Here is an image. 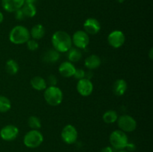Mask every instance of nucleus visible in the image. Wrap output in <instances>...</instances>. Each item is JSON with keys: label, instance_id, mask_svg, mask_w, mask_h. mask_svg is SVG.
I'll return each instance as SVG.
<instances>
[{"label": "nucleus", "instance_id": "nucleus-15", "mask_svg": "<svg viewBox=\"0 0 153 152\" xmlns=\"http://www.w3.org/2000/svg\"><path fill=\"white\" fill-rule=\"evenodd\" d=\"M127 89V83L123 79H118L114 82L113 86V92L115 95L122 96Z\"/></svg>", "mask_w": 153, "mask_h": 152}, {"label": "nucleus", "instance_id": "nucleus-29", "mask_svg": "<svg viewBox=\"0 0 153 152\" xmlns=\"http://www.w3.org/2000/svg\"><path fill=\"white\" fill-rule=\"evenodd\" d=\"M14 13V16H15V19H17V20H23L25 18V15H24L23 12H22V9H19V10H16L15 12H13Z\"/></svg>", "mask_w": 153, "mask_h": 152}, {"label": "nucleus", "instance_id": "nucleus-9", "mask_svg": "<svg viewBox=\"0 0 153 152\" xmlns=\"http://www.w3.org/2000/svg\"><path fill=\"white\" fill-rule=\"evenodd\" d=\"M126 37L124 33L118 30L111 32L108 37V42L109 45L114 49H119L123 46Z\"/></svg>", "mask_w": 153, "mask_h": 152}, {"label": "nucleus", "instance_id": "nucleus-33", "mask_svg": "<svg viewBox=\"0 0 153 152\" xmlns=\"http://www.w3.org/2000/svg\"><path fill=\"white\" fill-rule=\"evenodd\" d=\"M3 20H4V15H3V13L0 11V24L3 22Z\"/></svg>", "mask_w": 153, "mask_h": 152}, {"label": "nucleus", "instance_id": "nucleus-6", "mask_svg": "<svg viewBox=\"0 0 153 152\" xmlns=\"http://www.w3.org/2000/svg\"><path fill=\"white\" fill-rule=\"evenodd\" d=\"M117 125L123 132H132L137 128V122L129 115H123L117 119Z\"/></svg>", "mask_w": 153, "mask_h": 152}, {"label": "nucleus", "instance_id": "nucleus-28", "mask_svg": "<svg viewBox=\"0 0 153 152\" xmlns=\"http://www.w3.org/2000/svg\"><path fill=\"white\" fill-rule=\"evenodd\" d=\"M85 73L86 72L82 69H76L73 77L78 80H81V79H83L85 77Z\"/></svg>", "mask_w": 153, "mask_h": 152}, {"label": "nucleus", "instance_id": "nucleus-25", "mask_svg": "<svg viewBox=\"0 0 153 152\" xmlns=\"http://www.w3.org/2000/svg\"><path fill=\"white\" fill-rule=\"evenodd\" d=\"M28 125L32 130H38L41 128L40 119L36 116H31L28 118Z\"/></svg>", "mask_w": 153, "mask_h": 152}, {"label": "nucleus", "instance_id": "nucleus-34", "mask_svg": "<svg viewBox=\"0 0 153 152\" xmlns=\"http://www.w3.org/2000/svg\"><path fill=\"white\" fill-rule=\"evenodd\" d=\"M153 49H150V51H149V58H150L151 60L152 59L153 56H152V54H153Z\"/></svg>", "mask_w": 153, "mask_h": 152}, {"label": "nucleus", "instance_id": "nucleus-36", "mask_svg": "<svg viewBox=\"0 0 153 152\" xmlns=\"http://www.w3.org/2000/svg\"><path fill=\"white\" fill-rule=\"evenodd\" d=\"M119 152H127V151H123V150H121V151H120Z\"/></svg>", "mask_w": 153, "mask_h": 152}, {"label": "nucleus", "instance_id": "nucleus-8", "mask_svg": "<svg viewBox=\"0 0 153 152\" xmlns=\"http://www.w3.org/2000/svg\"><path fill=\"white\" fill-rule=\"evenodd\" d=\"M90 38L88 34L85 31H76L72 37V43L79 49H84L88 46Z\"/></svg>", "mask_w": 153, "mask_h": 152}, {"label": "nucleus", "instance_id": "nucleus-22", "mask_svg": "<svg viewBox=\"0 0 153 152\" xmlns=\"http://www.w3.org/2000/svg\"><path fill=\"white\" fill-rule=\"evenodd\" d=\"M118 119V115L115 110H110L106 111L105 113L103 114L102 119L104 122L106 124H113L117 122Z\"/></svg>", "mask_w": 153, "mask_h": 152}, {"label": "nucleus", "instance_id": "nucleus-11", "mask_svg": "<svg viewBox=\"0 0 153 152\" xmlns=\"http://www.w3.org/2000/svg\"><path fill=\"white\" fill-rule=\"evenodd\" d=\"M77 91L82 96L87 97L91 95L94 91V85L91 80L88 78H83L79 80L77 83Z\"/></svg>", "mask_w": 153, "mask_h": 152}, {"label": "nucleus", "instance_id": "nucleus-12", "mask_svg": "<svg viewBox=\"0 0 153 152\" xmlns=\"http://www.w3.org/2000/svg\"><path fill=\"white\" fill-rule=\"evenodd\" d=\"M85 31L88 34L95 35L101 29V25L100 22L95 18H88L85 20L83 25Z\"/></svg>", "mask_w": 153, "mask_h": 152}, {"label": "nucleus", "instance_id": "nucleus-17", "mask_svg": "<svg viewBox=\"0 0 153 152\" xmlns=\"http://www.w3.org/2000/svg\"><path fill=\"white\" fill-rule=\"evenodd\" d=\"M30 83H31V87L37 91L45 90L46 88L47 87L46 80L40 76H35V77H32Z\"/></svg>", "mask_w": 153, "mask_h": 152}, {"label": "nucleus", "instance_id": "nucleus-1", "mask_svg": "<svg viewBox=\"0 0 153 152\" xmlns=\"http://www.w3.org/2000/svg\"><path fill=\"white\" fill-rule=\"evenodd\" d=\"M54 49L58 52H67L72 47V38L68 33L64 31H55L52 37Z\"/></svg>", "mask_w": 153, "mask_h": 152}, {"label": "nucleus", "instance_id": "nucleus-13", "mask_svg": "<svg viewBox=\"0 0 153 152\" xmlns=\"http://www.w3.org/2000/svg\"><path fill=\"white\" fill-rule=\"evenodd\" d=\"M25 4L24 0H1V6L5 11L13 13Z\"/></svg>", "mask_w": 153, "mask_h": 152}, {"label": "nucleus", "instance_id": "nucleus-3", "mask_svg": "<svg viewBox=\"0 0 153 152\" xmlns=\"http://www.w3.org/2000/svg\"><path fill=\"white\" fill-rule=\"evenodd\" d=\"M44 99L50 106H58L63 100V92L57 86H48L44 90Z\"/></svg>", "mask_w": 153, "mask_h": 152}, {"label": "nucleus", "instance_id": "nucleus-18", "mask_svg": "<svg viewBox=\"0 0 153 152\" xmlns=\"http://www.w3.org/2000/svg\"><path fill=\"white\" fill-rule=\"evenodd\" d=\"M60 58V52L55 49H49L46 51L43 56V60L48 63H54Z\"/></svg>", "mask_w": 153, "mask_h": 152}, {"label": "nucleus", "instance_id": "nucleus-14", "mask_svg": "<svg viewBox=\"0 0 153 152\" xmlns=\"http://www.w3.org/2000/svg\"><path fill=\"white\" fill-rule=\"evenodd\" d=\"M76 69V67L70 61L63 62L58 67L59 73L61 74V75H62L64 77H73Z\"/></svg>", "mask_w": 153, "mask_h": 152}, {"label": "nucleus", "instance_id": "nucleus-27", "mask_svg": "<svg viewBox=\"0 0 153 152\" xmlns=\"http://www.w3.org/2000/svg\"><path fill=\"white\" fill-rule=\"evenodd\" d=\"M46 84L49 85V86H56L57 82H58V79H57L55 75H50L47 77V80H46Z\"/></svg>", "mask_w": 153, "mask_h": 152}, {"label": "nucleus", "instance_id": "nucleus-4", "mask_svg": "<svg viewBox=\"0 0 153 152\" xmlns=\"http://www.w3.org/2000/svg\"><path fill=\"white\" fill-rule=\"evenodd\" d=\"M43 142V136L38 130H31L24 136V145L29 148H36L39 147Z\"/></svg>", "mask_w": 153, "mask_h": 152}, {"label": "nucleus", "instance_id": "nucleus-30", "mask_svg": "<svg viewBox=\"0 0 153 152\" xmlns=\"http://www.w3.org/2000/svg\"><path fill=\"white\" fill-rule=\"evenodd\" d=\"M126 148L129 151H134V149H135V146H134V145L132 144V143H128Z\"/></svg>", "mask_w": 153, "mask_h": 152}, {"label": "nucleus", "instance_id": "nucleus-20", "mask_svg": "<svg viewBox=\"0 0 153 152\" xmlns=\"http://www.w3.org/2000/svg\"><path fill=\"white\" fill-rule=\"evenodd\" d=\"M21 9H22L25 17L32 18L37 13V9H36L35 5L34 4H31V3H25L23 6L21 7Z\"/></svg>", "mask_w": 153, "mask_h": 152}, {"label": "nucleus", "instance_id": "nucleus-35", "mask_svg": "<svg viewBox=\"0 0 153 152\" xmlns=\"http://www.w3.org/2000/svg\"><path fill=\"white\" fill-rule=\"evenodd\" d=\"M116 1H117L119 3H123L125 1V0H116Z\"/></svg>", "mask_w": 153, "mask_h": 152}, {"label": "nucleus", "instance_id": "nucleus-7", "mask_svg": "<svg viewBox=\"0 0 153 152\" xmlns=\"http://www.w3.org/2000/svg\"><path fill=\"white\" fill-rule=\"evenodd\" d=\"M61 139L65 143L72 145L75 143L78 138V132L76 128L72 125H67L61 131Z\"/></svg>", "mask_w": 153, "mask_h": 152}, {"label": "nucleus", "instance_id": "nucleus-5", "mask_svg": "<svg viewBox=\"0 0 153 152\" xmlns=\"http://www.w3.org/2000/svg\"><path fill=\"white\" fill-rule=\"evenodd\" d=\"M110 143L114 148L118 150H123L128 143V139L126 134L120 130H116L111 134Z\"/></svg>", "mask_w": 153, "mask_h": 152}, {"label": "nucleus", "instance_id": "nucleus-10", "mask_svg": "<svg viewBox=\"0 0 153 152\" xmlns=\"http://www.w3.org/2000/svg\"><path fill=\"white\" fill-rule=\"evenodd\" d=\"M19 129L13 125H7L3 127L0 131V137L4 141H13L17 137Z\"/></svg>", "mask_w": 153, "mask_h": 152}, {"label": "nucleus", "instance_id": "nucleus-21", "mask_svg": "<svg viewBox=\"0 0 153 152\" xmlns=\"http://www.w3.org/2000/svg\"><path fill=\"white\" fill-rule=\"evenodd\" d=\"M6 72L10 75H14L19 71V65L14 60L10 59L6 62L5 64Z\"/></svg>", "mask_w": 153, "mask_h": 152}, {"label": "nucleus", "instance_id": "nucleus-16", "mask_svg": "<svg viewBox=\"0 0 153 152\" xmlns=\"http://www.w3.org/2000/svg\"><path fill=\"white\" fill-rule=\"evenodd\" d=\"M101 65V59L96 55H91L85 59V66L88 69L92 70L98 68Z\"/></svg>", "mask_w": 153, "mask_h": 152}, {"label": "nucleus", "instance_id": "nucleus-23", "mask_svg": "<svg viewBox=\"0 0 153 152\" xmlns=\"http://www.w3.org/2000/svg\"><path fill=\"white\" fill-rule=\"evenodd\" d=\"M82 55L81 51L77 48H74V49H70L68 51V59L70 62L75 63L78 62L82 58Z\"/></svg>", "mask_w": 153, "mask_h": 152}, {"label": "nucleus", "instance_id": "nucleus-32", "mask_svg": "<svg viewBox=\"0 0 153 152\" xmlns=\"http://www.w3.org/2000/svg\"><path fill=\"white\" fill-rule=\"evenodd\" d=\"M25 1V3H31V4H34L37 0H24Z\"/></svg>", "mask_w": 153, "mask_h": 152}, {"label": "nucleus", "instance_id": "nucleus-2", "mask_svg": "<svg viewBox=\"0 0 153 152\" xmlns=\"http://www.w3.org/2000/svg\"><path fill=\"white\" fill-rule=\"evenodd\" d=\"M30 39V31L23 25H16L13 27L9 34V40L16 45L26 43Z\"/></svg>", "mask_w": 153, "mask_h": 152}, {"label": "nucleus", "instance_id": "nucleus-31", "mask_svg": "<svg viewBox=\"0 0 153 152\" xmlns=\"http://www.w3.org/2000/svg\"><path fill=\"white\" fill-rule=\"evenodd\" d=\"M101 152H113V149L111 148V147L110 146H107V147H105L102 149Z\"/></svg>", "mask_w": 153, "mask_h": 152}, {"label": "nucleus", "instance_id": "nucleus-24", "mask_svg": "<svg viewBox=\"0 0 153 152\" xmlns=\"http://www.w3.org/2000/svg\"><path fill=\"white\" fill-rule=\"evenodd\" d=\"M11 103L9 98L4 95H0V113H6L10 110Z\"/></svg>", "mask_w": 153, "mask_h": 152}, {"label": "nucleus", "instance_id": "nucleus-26", "mask_svg": "<svg viewBox=\"0 0 153 152\" xmlns=\"http://www.w3.org/2000/svg\"><path fill=\"white\" fill-rule=\"evenodd\" d=\"M26 46L27 48L29 49L30 51H36L39 47V44L37 43V41L36 40H34V39H31V40H28V41L26 42Z\"/></svg>", "mask_w": 153, "mask_h": 152}, {"label": "nucleus", "instance_id": "nucleus-19", "mask_svg": "<svg viewBox=\"0 0 153 152\" xmlns=\"http://www.w3.org/2000/svg\"><path fill=\"white\" fill-rule=\"evenodd\" d=\"M45 28L41 24H37L32 27L30 31V37H32L34 40H40L45 35Z\"/></svg>", "mask_w": 153, "mask_h": 152}]
</instances>
